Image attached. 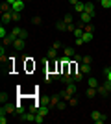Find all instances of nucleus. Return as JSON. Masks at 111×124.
Here are the masks:
<instances>
[{
    "label": "nucleus",
    "instance_id": "32",
    "mask_svg": "<svg viewBox=\"0 0 111 124\" xmlns=\"http://www.w3.org/2000/svg\"><path fill=\"white\" fill-rule=\"evenodd\" d=\"M11 13H13V22L21 21V13H17V11H11Z\"/></svg>",
    "mask_w": 111,
    "mask_h": 124
},
{
    "label": "nucleus",
    "instance_id": "3",
    "mask_svg": "<svg viewBox=\"0 0 111 124\" xmlns=\"http://www.w3.org/2000/svg\"><path fill=\"white\" fill-rule=\"evenodd\" d=\"M93 13H87V11H83L81 15H80V22H83V24H91V21H93Z\"/></svg>",
    "mask_w": 111,
    "mask_h": 124
},
{
    "label": "nucleus",
    "instance_id": "20",
    "mask_svg": "<svg viewBox=\"0 0 111 124\" xmlns=\"http://www.w3.org/2000/svg\"><path fill=\"white\" fill-rule=\"evenodd\" d=\"M67 106H69V102H67V100H63V98H61V100H59V104H58V106H56V108H58V109H61V111H63V109L67 108Z\"/></svg>",
    "mask_w": 111,
    "mask_h": 124
},
{
    "label": "nucleus",
    "instance_id": "39",
    "mask_svg": "<svg viewBox=\"0 0 111 124\" xmlns=\"http://www.w3.org/2000/svg\"><path fill=\"white\" fill-rule=\"evenodd\" d=\"M98 2H102V0H98Z\"/></svg>",
    "mask_w": 111,
    "mask_h": 124
},
{
    "label": "nucleus",
    "instance_id": "29",
    "mask_svg": "<svg viewBox=\"0 0 111 124\" xmlns=\"http://www.w3.org/2000/svg\"><path fill=\"white\" fill-rule=\"evenodd\" d=\"M7 98H9L7 93H0V102H2V104H7Z\"/></svg>",
    "mask_w": 111,
    "mask_h": 124
},
{
    "label": "nucleus",
    "instance_id": "35",
    "mask_svg": "<svg viewBox=\"0 0 111 124\" xmlns=\"http://www.w3.org/2000/svg\"><path fill=\"white\" fill-rule=\"evenodd\" d=\"M76 104H78V100H76V98H74V96H72V98L69 100V106H76Z\"/></svg>",
    "mask_w": 111,
    "mask_h": 124
},
{
    "label": "nucleus",
    "instance_id": "9",
    "mask_svg": "<svg viewBox=\"0 0 111 124\" xmlns=\"http://www.w3.org/2000/svg\"><path fill=\"white\" fill-rule=\"evenodd\" d=\"M9 21H13V13L11 11H4L2 13V24H7Z\"/></svg>",
    "mask_w": 111,
    "mask_h": 124
},
{
    "label": "nucleus",
    "instance_id": "7",
    "mask_svg": "<svg viewBox=\"0 0 111 124\" xmlns=\"http://www.w3.org/2000/svg\"><path fill=\"white\" fill-rule=\"evenodd\" d=\"M2 108H4V111H6L7 115H11V113H17V104H15V106H13V104H4Z\"/></svg>",
    "mask_w": 111,
    "mask_h": 124
},
{
    "label": "nucleus",
    "instance_id": "28",
    "mask_svg": "<svg viewBox=\"0 0 111 124\" xmlns=\"http://www.w3.org/2000/svg\"><path fill=\"white\" fill-rule=\"evenodd\" d=\"M100 6L104 8V9H109V8H111V0H102Z\"/></svg>",
    "mask_w": 111,
    "mask_h": 124
},
{
    "label": "nucleus",
    "instance_id": "31",
    "mask_svg": "<svg viewBox=\"0 0 111 124\" xmlns=\"http://www.w3.org/2000/svg\"><path fill=\"white\" fill-rule=\"evenodd\" d=\"M7 35H9V33H7V30H6V28H4V24H2V28H0V37L4 39V37H7Z\"/></svg>",
    "mask_w": 111,
    "mask_h": 124
},
{
    "label": "nucleus",
    "instance_id": "8",
    "mask_svg": "<svg viewBox=\"0 0 111 124\" xmlns=\"http://www.w3.org/2000/svg\"><path fill=\"white\" fill-rule=\"evenodd\" d=\"M96 91H98V94H102V96H107V94H109V91H111V89L107 87L106 83H104V85H98V87H96Z\"/></svg>",
    "mask_w": 111,
    "mask_h": 124
},
{
    "label": "nucleus",
    "instance_id": "22",
    "mask_svg": "<svg viewBox=\"0 0 111 124\" xmlns=\"http://www.w3.org/2000/svg\"><path fill=\"white\" fill-rule=\"evenodd\" d=\"M6 115H7V113H6V111H4V108H2V109H0V124H6V122H7Z\"/></svg>",
    "mask_w": 111,
    "mask_h": 124
},
{
    "label": "nucleus",
    "instance_id": "10",
    "mask_svg": "<svg viewBox=\"0 0 111 124\" xmlns=\"http://www.w3.org/2000/svg\"><path fill=\"white\" fill-rule=\"evenodd\" d=\"M21 33H22V28H19V26H15V28H11V31H9V35L13 37V39H17V37H21Z\"/></svg>",
    "mask_w": 111,
    "mask_h": 124
},
{
    "label": "nucleus",
    "instance_id": "4",
    "mask_svg": "<svg viewBox=\"0 0 111 124\" xmlns=\"http://www.w3.org/2000/svg\"><path fill=\"white\" fill-rule=\"evenodd\" d=\"M24 9V0H17L15 4L11 6V11H17V13H21Z\"/></svg>",
    "mask_w": 111,
    "mask_h": 124
},
{
    "label": "nucleus",
    "instance_id": "34",
    "mask_svg": "<svg viewBox=\"0 0 111 124\" xmlns=\"http://www.w3.org/2000/svg\"><path fill=\"white\" fill-rule=\"evenodd\" d=\"M91 61H93V57H91V56H83V57H81V63H91Z\"/></svg>",
    "mask_w": 111,
    "mask_h": 124
},
{
    "label": "nucleus",
    "instance_id": "11",
    "mask_svg": "<svg viewBox=\"0 0 111 124\" xmlns=\"http://www.w3.org/2000/svg\"><path fill=\"white\" fill-rule=\"evenodd\" d=\"M59 100H61V94H54V96H52V98H50V104H48V106H50V108H56V106H58V104H59Z\"/></svg>",
    "mask_w": 111,
    "mask_h": 124
},
{
    "label": "nucleus",
    "instance_id": "26",
    "mask_svg": "<svg viewBox=\"0 0 111 124\" xmlns=\"http://www.w3.org/2000/svg\"><path fill=\"white\" fill-rule=\"evenodd\" d=\"M56 56H58V50H56V48H50V50H48V57H50V59H56Z\"/></svg>",
    "mask_w": 111,
    "mask_h": 124
},
{
    "label": "nucleus",
    "instance_id": "30",
    "mask_svg": "<svg viewBox=\"0 0 111 124\" xmlns=\"http://www.w3.org/2000/svg\"><path fill=\"white\" fill-rule=\"evenodd\" d=\"M32 22H33V24H35V26H39V24H41V22H43V19H41V17H39V15H35V17H33V19H32Z\"/></svg>",
    "mask_w": 111,
    "mask_h": 124
},
{
    "label": "nucleus",
    "instance_id": "19",
    "mask_svg": "<svg viewBox=\"0 0 111 124\" xmlns=\"http://www.w3.org/2000/svg\"><path fill=\"white\" fill-rule=\"evenodd\" d=\"M87 83H89V87H98V85H100V83H98V80H96V78H93V76L87 80Z\"/></svg>",
    "mask_w": 111,
    "mask_h": 124
},
{
    "label": "nucleus",
    "instance_id": "12",
    "mask_svg": "<svg viewBox=\"0 0 111 124\" xmlns=\"http://www.w3.org/2000/svg\"><path fill=\"white\" fill-rule=\"evenodd\" d=\"M78 69H80L83 74H89V72H91V63H80Z\"/></svg>",
    "mask_w": 111,
    "mask_h": 124
},
{
    "label": "nucleus",
    "instance_id": "6",
    "mask_svg": "<svg viewBox=\"0 0 111 124\" xmlns=\"http://www.w3.org/2000/svg\"><path fill=\"white\" fill-rule=\"evenodd\" d=\"M65 91H67L69 94H74L76 91H78V85H76V82H70V83H67V85H65Z\"/></svg>",
    "mask_w": 111,
    "mask_h": 124
},
{
    "label": "nucleus",
    "instance_id": "37",
    "mask_svg": "<svg viewBox=\"0 0 111 124\" xmlns=\"http://www.w3.org/2000/svg\"><path fill=\"white\" fill-rule=\"evenodd\" d=\"M21 37H22V39H28V31H26V30H22V33H21Z\"/></svg>",
    "mask_w": 111,
    "mask_h": 124
},
{
    "label": "nucleus",
    "instance_id": "27",
    "mask_svg": "<svg viewBox=\"0 0 111 124\" xmlns=\"http://www.w3.org/2000/svg\"><path fill=\"white\" fill-rule=\"evenodd\" d=\"M26 69H28V70L35 69V63H32V59H30V57H26Z\"/></svg>",
    "mask_w": 111,
    "mask_h": 124
},
{
    "label": "nucleus",
    "instance_id": "23",
    "mask_svg": "<svg viewBox=\"0 0 111 124\" xmlns=\"http://www.w3.org/2000/svg\"><path fill=\"white\" fill-rule=\"evenodd\" d=\"M43 122H44V115L35 113V124H43Z\"/></svg>",
    "mask_w": 111,
    "mask_h": 124
},
{
    "label": "nucleus",
    "instance_id": "33",
    "mask_svg": "<svg viewBox=\"0 0 111 124\" xmlns=\"http://www.w3.org/2000/svg\"><path fill=\"white\" fill-rule=\"evenodd\" d=\"M61 46H63V45H61V41H54V45H52V48H56V50H59Z\"/></svg>",
    "mask_w": 111,
    "mask_h": 124
},
{
    "label": "nucleus",
    "instance_id": "5",
    "mask_svg": "<svg viewBox=\"0 0 111 124\" xmlns=\"http://www.w3.org/2000/svg\"><path fill=\"white\" fill-rule=\"evenodd\" d=\"M72 8H74V13H76V15H81V13H83V11H85V2H78V4H76V6H72Z\"/></svg>",
    "mask_w": 111,
    "mask_h": 124
},
{
    "label": "nucleus",
    "instance_id": "24",
    "mask_svg": "<svg viewBox=\"0 0 111 124\" xmlns=\"http://www.w3.org/2000/svg\"><path fill=\"white\" fill-rule=\"evenodd\" d=\"M72 33H74V37H81V35H83V28H80V26H76V30H74Z\"/></svg>",
    "mask_w": 111,
    "mask_h": 124
},
{
    "label": "nucleus",
    "instance_id": "36",
    "mask_svg": "<svg viewBox=\"0 0 111 124\" xmlns=\"http://www.w3.org/2000/svg\"><path fill=\"white\" fill-rule=\"evenodd\" d=\"M83 43H85V41L81 39V37H76V45H83Z\"/></svg>",
    "mask_w": 111,
    "mask_h": 124
},
{
    "label": "nucleus",
    "instance_id": "1",
    "mask_svg": "<svg viewBox=\"0 0 111 124\" xmlns=\"http://www.w3.org/2000/svg\"><path fill=\"white\" fill-rule=\"evenodd\" d=\"M91 119H93V122L102 124V122H106V119H107V117H106L104 113H100V111H96V109H95V111L91 113Z\"/></svg>",
    "mask_w": 111,
    "mask_h": 124
},
{
    "label": "nucleus",
    "instance_id": "14",
    "mask_svg": "<svg viewBox=\"0 0 111 124\" xmlns=\"http://www.w3.org/2000/svg\"><path fill=\"white\" fill-rule=\"evenodd\" d=\"M85 11L95 15V2H85Z\"/></svg>",
    "mask_w": 111,
    "mask_h": 124
},
{
    "label": "nucleus",
    "instance_id": "15",
    "mask_svg": "<svg viewBox=\"0 0 111 124\" xmlns=\"http://www.w3.org/2000/svg\"><path fill=\"white\" fill-rule=\"evenodd\" d=\"M56 28H58L59 31H67V22L65 21H58L56 22Z\"/></svg>",
    "mask_w": 111,
    "mask_h": 124
},
{
    "label": "nucleus",
    "instance_id": "18",
    "mask_svg": "<svg viewBox=\"0 0 111 124\" xmlns=\"http://www.w3.org/2000/svg\"><path fill=\"white\" fill-rule=\"evenodd\" d=\"M63 21L67 22V24H74V17H72V13H67V15H63Z\"/></svg>",
    "mask_w": 111,
    "mask_h": 124
},
{
    "label": "nucleus",
    "instance_id": "16",
    "mask_svg": "<svg viewBox=\"0 0 111 124\" xmlns=\"http://www.w3.org/2000/svg\"><path fill=\"white\" fill-rule=\"evenodd\" d=\"M63 52H65V56H67V57H70V59H72V57L76 56V54H74V48H72V46H65V50H63Z\"/></svg>",
    "mask_w": 111,
    "mask_h": 124
},
{
    "label": "nucleus",
    "instance_id": "17",
    "mask_svg": "<svg viewBox=\"0 0 111 124\" xmlns=\"http://www.w3.org/2000/svg\"><path fill=\"white\" fill-rule=\"evenodd\" d=\"M72 76H74V82H81V80H83V72H81L80 69H78V70H76V72L72 74Z\"/></svg>",
    "mask_w": 111,
    "mask_h": 124
},
{
    "label": "nucleus",
    "instance_id": "13",
    "mask_svg": "<svg viewBox=\"0 0 111 124\" xmlns=\"http://www.w3.org/2000/svg\"><path fill=\"white\" fill-rule=\"evenodd\" d=\"M81 39H83L85 43H91V41H93V31H85V30H83V35H81Z\"/></svg>",
    "mask_w": 111,
    "mask_h": 124
},
{
    "label": "nucleus",
    "instance_id": "38",
    "mask_svg": "<svg viewBox=\"0 0 111 124\" xmlns=\"http://www.w3.org/2000/svg\"><path fill=\"white\" fill-rule=\"evenodd\" d=\"M69 2H70V4H72V6H76V4H78V2H80V0H69Z\"/></svg>",
    "mask_w": 111,
    "mask_h": 124
},
{
    "label": "nucleus",
    "instance_id": "2",
    "mask_svg": "<svg viewBox=\"0 0 111 124\" xmlns=\"http://www.w3.org/2000/svg\"><path fill=\"white\" fill-rule=\"evenodd\" d=\"M24 46H26V39H22V37H17L15 41H13V48L15 50H24Z\"/></svg>",
    "mask_w": 111,
    "mask_h": 124
},
{
    "label": "nucleus",
    "instance_id": "25",
    "mask_svg": "<svg viewBox=\"0 0 111 124\" xmlns=\"http://www.w3.org/2000/svg\"><path fill=\"white\" fill-rule=\"evenodd\" d=\"M22 113H26V109H24V106L19 102V104H17V115H22Z\"/></svg>",
    "mask_w": 111,
    "mask_h": 124
},
{
    "label": "nucleus",
    "instance_id": "21",
    "mask_svg": "<svg viewBox=\"0 0 111 124\" xmlns=\"http://www.w3.org/2000/svg\"><path fill=\"white\" fill-rule=\"evenodd\" d=\"M96 93H98V91H96V87H89V89H87V98H93Z\"/></svg>",
    "mask_w": 111,
    "mask_h": 124
}]
</instances>
